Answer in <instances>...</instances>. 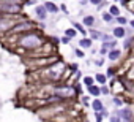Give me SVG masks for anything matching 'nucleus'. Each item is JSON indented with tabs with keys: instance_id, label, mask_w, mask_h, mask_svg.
Masks as SVG:
<instances>
[{
	"instance_id": "nucleus-1",
	"label": "nucleus",
	"mask_w": 134,
	"mask_h": 122,
	"mask_svg": "<svg viewBox=\"0 0 134 122\" xmlns=\"http://www.w3.org/2000/svg\"><path fill=\"white\" fill-rule=\"evenodd\" d=\"M19 46L22 49H27V51H33V49H38L41 48L46 40L43 37V33L36 32V30H32V32H27V33H22L19 35V40H18Z\"/></svg>"
},
{
	"instance_id": "nucleus-2",
	"label": "nucleus",
	"mask_w": 134,
	"mask_h": 122,
	"mask_svg": "<svg viewBox=\"0 0 134 122\" xmlns=\"http://www.w3.org/2000/svg\"><path fill=\"white\" fill-rule=\"evenodd\" d=\"M54 94L58 95L62 100H73L77 97V92L74 89V86H68V84H57L54 86Z\"/></svg>"
},
{
	"instance_id": "nucleus-3",
	"label": "nucleus",
	"mask_w": 134,
	"mask_h": 122,
	"mask_svg": "<svg viewBox=\"0 0 134 122\" xmlns=\"http://www.w3.org/2000/svg\"><path fill=\"white\" fill-rule=\"evenodd\" d=\"M63 70H65V64L63 62H55V64H51V67L47 68V73L44 76L51 81H58L63 76Z\"/></svg>"
},
{
	"instance_id": "nucleus-4",
	"label": "nucleus",
	"mask_w": 134,
	"mask_h": 122,
	"mask_svg": "<svg viewBox=\"0 0 134 122\" xmlns=\"http://www.w3.org/2000/svg\"><path fill=\"white\" fill-rule=\"evenodd\" d=\"M32 30H35V26H33V22L32 21H21V22H14V26L11 27V33H19V35H22V33H27V32H32Z\"/></svg>"
},
{
	"instance_id": "nucleus-5",
	"label": "nucleus",
	"mask_w": 134,
	"mask_h": 122,
	"mask_svg": "<svg viewBox=\"0 0 134 122\" xmlns=\"http://www.w3.org/2000/svg\"><path fill=\"white\" fill-rule=\"evenodd\" d=\"M117 114L120 116L121 122H134V111L131 106H123L117 111Z\"/></svg>"
},
{
	"instance_id": "nucleus-6",
	"label": "nucleus",
	"mask_w": 134,
	"mask_h": 122,
	"mask_svg": "<svg viewBox=\"0 0 134 122\" xmlns=\"http://www.w3.org/2000/svg\"><path fill=\"white\" fill-rule=\"evenodd\" d=\"M14 26V21L8 19L5 14H0V33H5V32H10L11 27Z\"/></svg>"
},
{
	"instance_id": "nucleus-7",
	"label": "nucleus",
	"mask_w": 134,
	"mask_h": 122,
	"mask_svg": "<svg viewBox=\"0 0 134 122\" xmlns=\"http://www.w3.org/2000/svg\"><path fill=\"white\" fill-rule=\"evenodd\" d=\"M35 14H36V19L41 21V22L47 19V11H46V8H44L43 5H36V8H35Z\"/></svg>"
},
{
	"instance_id": "nucleus-8",
	"label": "nucleus",
	"mask_w": 134,
	"mask_h": 122,
	"mask_svg": "<svg viewBox=\"0 0 134 122\" xmlns=\"http://www.w3.org/2000/svg\"><path fill=\"white\" fill-rule=\"evenodd\" d=\"M43 7H44V8H46V11H47V13H51V14H57V13L60 11V10H58V7H57L54 2H51V0L44 2V3H43Z\"/></svg>"
},
{
	"instance_id": "nucleus-9",
	"label": "nucleus",
	"mask_w": 134,
	"mask_h": 122,
	"mask_svg": "<svg viewBox=\"0 0 134 122\" xmlns=\"http://www.w3.org/2000/svg\"><path fill=\"white\" fill-rule=\"evenodd\" d=\"M112 37H114V38H123V37H126V29L121 27V26L114 27V30H112Z\"/></svg>"
},
{
	"instance_id": "nucleus-10",
	"label": "nucleus",
	"mask_w": 134,
	"mask_h": 122,
	"mask_svg": "<svg viewBox=\"0 0 134 122\" xmlns=\"http://www.w3.org/2000/svg\"><path fill=\"white\" fill-rule=\"evenodd\" d=\"M90 106H92V109H93L95 113H101V111L104 109V103H103L99 98H95V100H92Z\"/></svg>"
},
{
	"instance_id": "nucleus-11",
	"label": "nucleus",
	"mask_w": 134,
	"mask_h": 122,
	"mask_svg": "<svg viewBox=\"0 0 134 122\" xmlns=\"http://www.w3.org/2000/svg\"><path fill=\"white\" fill-rule=\"evenodd\" d=\"M120 57H121V51H120L118 48H115V49H110V51L107 52V59H109V60H112V62L118 60Z\"/></svg>"
},
{
	"instance_id": "nucleus-12",
	"label": "nucleus",
	"mask_w": 134,
	"mask_h": 122,
	"mask_svg": "<svg viewBox=\"0 0 134 122\" xmlns=\"http://www.w3.org/2000/svg\"><path fill=\"white\" fill-rule=\"evenodd\" d=\"M87 92H88V95H92V97H95V98H98V97L101 95V89H99L98 84H93V86L87 87Z\"/></svg>"
},
{
	"instance_id": "nucleus-13",
	"label": "nucleus",
	"mask_w": 134,
	"mask_h": 122,
	"mask_svg": "<svg viewBox=\"0 0 134 122\" xmlns=\"http://www.w3.org/2000/svg\"><path fill=\"white\" fill-rule=\"evenodd\" d=\"M44 101H46V105H57V103H63L65 100H62V98H60L58 95L52 94V95H49V97H47V98H46Z\"/></svg>"
},
{
	"instance_id": "nucleus-14",
	"label": "nucleus",
	"mask_w": 134,
	"mask_h": 122,
	"mask_svg": "<svg viewBox=\"0 0 134 122\" xmlns=\"http://www.w3.org/2000/svg\"><path fill=\"white\" fill-rule=\"evenodd\" d=\"M79 46H81V49H90L93 46V40L92 38H81L79 40Z\"/></svg>"
},
{
	"instance_id": "nucleus-15",
	"label": "nucleus",
	"mask_w": 134,
	"mask_h": 122,
	"mask_svg": "<svg viewBox=\"0 0 134 122\" xmlns=\"http://www.w3.org/2000/svg\"><path fill=\"white\" fill-rule=\"evenodd\" d=\"M82 26H87L88 29H92V27L95 26V16H92V14L84 16V19H82Z\"/></svg>"
},
{
	"instance_id": "nucleus-16",
	"label": "nucleus",
	"mask_w": 134,
	"mask_h": 122,
	"mask_svg": "<svg viewBox=\"0 0 134 122\" xmlns=\"http://www.w3.org/2000/svg\"><path fill=\"white\" fill-rule=\"evenodd\" d=\"M95 83H96L98 86H106V83H107V76L103 75V73H96V75H95Z\"/></svg>"
},
{
	"instance_id": "nucleus-17",
	"label": "nucleus",
	"mask_w": 134,
	"mask_h": 122,
	"mask_svg": "<svg viewBox=\"0 0 134 122\" xmlns=\"http://www.w3.org/2000/svg\"><path fill=\"white\" fill-rule=\"evenodd\" d=\"M107 13H109V14H110V16H112L114 19H115V18H118V16H120V8H118L117 5H110V7H109V11H107Z\"/></svg>"
},
{
	"instance_id": "nucleus-18",
	"label": "nucleus",
	"mask_w": 134,
	"mask_h": 122,
	"mask_svg": "<svg viewBox=\"0 0 134 122\" xmlns=\"http://www.w3.org/2000/svg\"><path fill=\"white\" fill-rule=\"evenodd\" d=\"M71 24H73V29H74L77 33H82V35H85V33H87V30L82 27V24H81V22H76V21H73Z\"/></svg>"
},
{
	"instance_id": "nucleus-19",
	"label": "nucleus",
	"mask_w": 134,
	"mask_h": 122,
	"mask_svg": "<svg viewBox=\"0 0 134 122\" xmlns=\"http://www.w3.org/2000/svg\"><path fill=\"white\" fill-rule=\"evenodd\" d=\"M101 35H103V32L88 29V38H92V40H101Z\"/></svg>"
},
{
	"instance_id": "nucleus-20",
	"label": "nucleus",
	"mask_w": 134,
	"mask_h": 122,
	"mask_svg": "<svg viewBox=\"0 0 134 122\" xmlns=\"http://www.w3.org/2000/svg\"><path fill=\"white\" fill-rule=\"evenodd\" d=\"M82 83H84L87 87H90V86L95 84V78H93V76H84V78H82Z\"/></svg>"
},
{
	"instance_id": "nucleus-21",
	"label": "nucleus",
	"mask_w": 134,
	"mask_h": 122,
	"mask_svg": "<svg viewBox=\"0 0 134 122\" xmlns=\"http://www.w3.org/2000/svg\"><path fill=\"white\" fill-rule=\"evenodd\" d=\"M65 37H68V38H76L77 37V32L71 27V29H66L65 30Z\"/></svg>"
},
{
	"instance_id": "nucleus-22",
	"label": "nucleus",
	"mask_w": 134,
	"mask_h": 122,
	"mask_svg": "<svg viewBox=\"0 0 134 122\" xmlns=\"http://www.w3.org/2000/svg\"><path fill=\"white\" fill-rule=\"evenodd\" d=\"M112 40H115V38L112 37V33H103L99 41H103V43H109V41H112Z\"/></svg>"
},
{
	"instance_id": "nucleus-23",
	"label": "nucleus",
	"mask_w": 134,
	"mask_h": 122,
	"mask_svg": "<svg viewBox=\"0 0 134 122\" xmlns=\"http://www.w3.org/2000/svg\"><path fill=\"white\" fill-rule=\"evenodd\" d=\"M134 44V37H131V38H126L125 41H123V48L125 49H131V46Z\"/></svg>"
},
{
	"instance_id": "nucleus-24",
	"label": "nucleus",
	"mask_w": 134,
	"mask_h": 122,
	"mask_svg": "<svg viewBox=\"0 0 134 122\" xmlns=\"http://www.w3.org/2000/svg\"><path fill=\"white\" fill-rule=\"evenodd\" d=\"M112 105H115L117 108H123V100H121L120 97H114V100H112Z\"/></svg>"
},
{
	"instance_id": "nucleus-25",
	"label": "nucleus",
	"mask_w": 134,
	"mask_h": 122,
	"mask_svg": "<svg viewBox=\"0 0 134 122\" xmlns=\"http://www.w3.org/2000/svg\"><path fill=\"white\" fill-rule=\"evenodd\" d=\"M109 120H110V122H121V119H120V116L117 114V111L110 114V117H109Z\"/></svg>"
},
{
	"instance_id": "nucleus-26",
	"label": "nucleus",
	"mask_w": 134,
	"mask_h": 122,
	"mask_svg": "<svg viewBox=\"0 0 134 122\" xmlns=\"http://www.w3.org/2000/svg\"><path fill=\"white\" fill-rule=\"evenodd\" d=\"M101 18H103V21H104V22H112V21H114V18H112L109 13H103V14H101Z\"/></svg>"
},
{
	"instance_id": "nucleus-27",
	"label": "nucleus",
	"mask_w": 134,
	"mask_h": 122,
	"mask_svg": "<svg viewBox=\"0 0 134 122\" xmlns=\"http://www.w3.org/2000/svg\"><path fill=\"white\" fill-rule=\"evenodd\" d=\"M115 21H117V24H120L121 27H123L125 24H128V19H126V18H123V16H118V18H115Z\"/></svg>"
},
{
	"instance_id": "nucleus-28",
	"label": "nucleus",
	"mask_w": 134,
	"mask_h": 122,
	"mask_svg": "<svg viewBox=\"0 0 134 122\" xmlns=\"http://www.w3.org/2000/svg\"><path fill=\"white\" fill-rule=\"evenodd\" d=\"M74 55H76V57H79V59H82V57H85V54H84V51H82L81 48H77V49H74Z\"/></svg>"
},
{
	"instance_id": "nucleus-29",
	"label": "nucleus",
	"mask_w": 134,
	"mask_h": 122,
	"mask_svg": "<svg viewBox=\"0 0 134 122\" xmlns=\"http://www.w3.org/2000/svg\"><path fill=\"white\" fill-rule=\"evenodd\" d=\"M99 89H101V95H109L110 94V89L107 86H99Z\"/></svg>"
},
{
	"instance_id": "nucleus-30",
	"label": "nucleus",
	"mask_w": 134,
	"mask_h": 122,
	"mask_svg": "<svg viewBox=\"0 0 134 122\" xmlns=\"http://www.w3.org/2000/svg\"><path fill=\"white\" fill-rule=\"evenodd\" d=\"M82 78H84V76H82V72H81V70H79V72H76V73H74V84H76L79 79H82Z\"/></svg>"
},
{
	"instance_id": "nucleus-31",
	"label": "nucleus",
	"mask_w": 134,
	"mask_h": 122,
	"mask_svg": "<svg viewBox=\"0 0 134 122\" xmlns=\"http://www.w3.org/2000/svg\"><path fill=\"white\" fill-rule=\"evenodd\" d=\"M98 52H99V55H101V57H104V55H107L109 49H106V48H103V46H101V48L98 49Z\"/></svg>"
},
{
	"instance_id": "nucleus-32",
	"label": "nucleus",
	"mask_w": 134,
	"mask_h": 122,
	"mask_svg": "<svg viewBox=\"0 0 134 122\" xmlns=\"http://www.w3.org/2000/svg\"><path fill=\"white\" fill-rule=\"evenodd\" d=\"M81 100H82V103H84L85 106H90V98H88L87 95H82V97H81Z\"/></svg>"
},
{
	"instance_id": "nucleus-33",
	"label": "nucleus",
	"mask_w": 134,
	"mask_h": 122,
	"mask_svg": "<svg viewBox=\"0 0 134 122\" xmlns=\"http://www.w3.org/2000/svg\"><path fill=\"white\" fill-rule=\"evenodd\" d=\"M70 41H71V38H68V37H65V35H63V37L60 38V43H62V44H70Z\"/></svg>"
},
{
	"instance_id": "nucleus-34",
	"label": "nucleus",
	"mask_w": 134,
	"mask_h": 122,
	"mask_svg": "<svg viewBox=\"0 0 134 122\" xmlns=\"http://www.w3.org/2000/svg\"><path fill=\"white\" fill-rule=\"evenodd\" d=\"M95 120H96V122H103V120H104L103 114H101V113H95Z\"/></svg>"
},
{
	"instance_id": "nucleus-35",
	"label": "nucleus",
	"mask_w": 134,
	"mask_h": 122,
	"mask_svg": "<svg viewBox=\"0 0 134 122\" xmlns=\"http://www.w3.org/2000/svg\"><path fill=\"white\" fill-rule=\"evenodd\" d=\"M95 65H96V67H103V65H104V57H101V59L95 60Z\"/></svg>"
},
{
	"instance_id": "nucleus-36",
	"label": "nucleus",
	"mask_w": 134,
	"mask_h": 122,
	"mask_svg": "<svg viewBox=\"0 0 134 122\" xmlns=\"http://www.w3.org/2000/svg\"><path fill=\"white\" fill-rule=\"evenodd\" d=\"M114 75H115V70H114V68L110 67V68L107 70V73H106V76H107V78H114Z\"/></svg>"
},
{
	"instance_id": "nucleus-37",
	"label": "nucleus",
	"mask_w": 134,
	"mask_h": 122,
	"mask_svg": "<svg viewBox=\"0 0 134 122\" xmlns=\"http://www.w3.org/2000/svg\"><path fill=\"white\" fill-rule=\"evenodd\" d=\"M88 2H90L92 5H95V7H99V5L104 2V0H88Z\"/></svg>"
},
{
	"instance_id": "nucleus-38",
	"label": "nucleus",
	"mask_w": 134,
	"mask_h": 122,
	"mask_svg": "<svg viewBox=\"0 0 134 122\" xmlns=\"http://www.w3.org/2000/svg\"><path fill=\"white\" fill-rule=\"evenodd\" d=\"M70 68H71V72H73V73L79 72V65H77V64H71V65H70Z\"/></svg>"
},
{
	"instance_id": "nucleus-39",
	"label": "nucleus",
	"mask_w": 134,
	"mask_h": 122,
	"mask_svg": "<svg viewBox=\"0 0 134 122\" xmlns=\"http://www.w3.org/2000/svg\"><path fill=\"white\" fill-rule=\"evenodd\" d=\"M58 10H62V11H63V14H68V8H66V5H65V3H62V5L58 7Z\"/></svg>"
},
{
	"instance_id": "nucleus-40",
	"label": "nucleus",
	"mask_w": 134,
	"mask_h": 122,
	"mask_svg": "<svg viewBox=\"0 0 134 122\" xmlns=\"http://www.w3.org/2000/svg\"><path fill=\"white\" fill-rule=\"evenodd\" d=\"M101 114H103V117H104V119H106V117H110V114L107 113V109H106V108H104V109L101 111Z\"/></svg>"
},
{
	"instance_id": "nucleus-41",
	"label": "nucleus",
	"mask_w": 134,
	"mask_h": 122,
	"mask_svg": "<svg viewBox=\"0 0 134 122\" xmlns=\"http://www.w3.org/2000/svg\"><path fill=\"white\" fill-rule=\"evenodd\" d=\"M24 5H36L35 0H27V2H24Z\"/></svg>"
},
{
	"instance_id": "nucleus-42",
	"label": "nucleus",
	"mask_w": 134,
	"mask_h": 122,
	"mask_svg": "<svg viewBox=\"0 0 134 122\" xmlns=\"http://www.w3.org/2000/svg\"><path fill=\"white\" fill-rule=\"evenodd\" d=\"M87 2H88V0H81L79 3H81V5H87Z\"/></svg>"
},
{
	"instance_id": "nucleus-43",
	"label": "nucleus",
	"mask_w": 134,
	"mask_h": 122,
	"mask_svg": "<svg viewBox=\"0 0 134 122\" xmlns=\"http://www.w3.org/2000/svg\"><path fill=\"white\" fill-rule=\"evenodd\" d=\"M129 26H131V27L134 29V19H131V21H129Z\"/></svg>"
},
{
	"instance_id": "nucleus-44",
	"label": "nucleus",
	"mask_w": 134,
	"mask_h": 122,
	"mask_svg": "<svg viewBox=\"0 0 134 122\" xmlns=\"http://www.w3.org/2000/svg\"><path fill=\"white\" fill-rule=\"evenodd\" d=\"M51 2H54V3H55V2H57V0H51Z\"/></svg>"
},
{
	"instance_id": "nucleus-45",
	"label": "nucleus",
	"mask_w": 134,
	"mask_h": 122,
	"mask_svg": "<svg viewBox=\"0 0 134 122\" xmlns=\"http://www.w3.org/2000/svg\"><path fill=\"white\" fill-rule=\"evenodd\" d=\"M114 2H118V0H114Z\"/></svg>"
},
{
	"instance_id": "nucleus-46",
	"label": "nucleus",
	"mask_w": 134,
	"mask_h": 122,
	"mask_svg": "<svg viewBox=\"0 0 134 122\" xmlns=\"http://www.w3.org/2000/svg\"><path fill=\"white\" fill-rule=\"evenodd\" d=\"M85 122H88V120H85Z\"/></svg>"
}]
</instances>
